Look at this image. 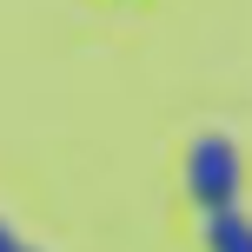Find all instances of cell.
<instances>
[{"label":"cell","mask_w":252,"mask_h":252,"mask_svg":"<svg viewBox=\"0 0 252 252\" xmlns=\"http://www.w3.org/2000/svg\"><path fill=\"white\" fill-rule=\"evenodd\" d=\"M239 186H246L239 153H232L219 133H206L199 146L186 153V192H192L199 206H239Z\"/></svg>","instance_id":"cell-1"},{"label":"cell","mask_w":252,"mask_h":252,"mask_svg":"<svg viewBox=\"0 0 252 252\" xmlns=\"http://www.w3.org/2000/svg\"><path fill=\"white\" fill-rule=\"evenodd\" d=\"M206 252H252V219L239 206H206Z\"/></svg>","instance_id":"cell-2"},{"label":"cell","mask_w":252,"mask_h":252,"mask_svg":"<svg viewBox=\"0 0 252 252\" xmlns=\"http://www.w3.org/2000/svg\"><path fill=\"white\" fill-rule=\"evenodd\" d=\"M0 252H20V246H13V232H7V219H0Z\"/></svg>","instance_id":"cell-3"}]
</instances>
